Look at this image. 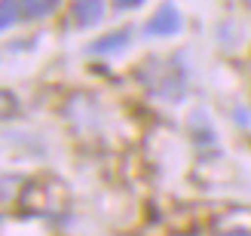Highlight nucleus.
<instances>
[{
    "instance_id": "f257e3e1",
    "label": "nucleus",
    "mask_w": 251,
    "mask_h": 236,
    "mask_svg": "<svg viewBox=\"0 0 251 236\" xmlns=\"http://www.w3.org/2000/svg\"><path fill=\"white\" fill-rule=\"evenodd\" d=\"M71 19L77 28H89V25L104 19V0H77L71 6Z\"/></svg>"
},
{
    "instance_id": "f03ea898",
    "label": "nucleus",
    "mask_w": 251,
    "mask_h": 236,
    "mask_svg": "<svg viewBox=\"0 0 251 236\" xmlns=\"http://www.w3.org/2000/svg\"><path fill=\"white\" fill-rule=\"evenodd\" d=\"M178 28H181V16H178V9L172 3H166L153 19L147 22V34H175Z\"/></svg>"
},
{
    "instance_id": "7ed1b4c3",
    "label": "nucleus",
    "mask_w": 251,
    "mask_h": 236,
    "mask_svg": "<svg viewBox=\"0 0 251 236\" xmlns=\"http://www.w3.org/2000/svg\"><path fill=\"white\" fill-rule=\"evenodd\" d=\"M58 6V0H22V9L28 12L31 19H40V16H49Z\"/></svg>"
},
{
    "instance_id": "20e7f679",
    "label": "nucleus",
    "mask_w": 251,
    "mask_h": 236,
    "mask_svg": "<svg viewBox=\"0 0 251 236\" xmlns=\"http://www.w3.org/2000/svg\"><path fill=\"white\" fill-rule=\"evenodd\" d=\"M126 40H129V31H120V34H107L104 40H98L92 49H95V52H107V49H117V46H123Z\"/></svg>"
},
{
    "instance_id": "39448f33",
    "label": "nucleus",
    "mask_w": 251,
    "mask_h": 236,
    "mask_svg": "<svg viewBox=\"0 0 251 236\" xmlns=\"http://www.w3.org/2000/svg\"><path fill=\"white\" fill-rule=\"evenodd\" d=\"M19 19V0H3V25L9 28Z\"/></svg>"
}]
</instances>
